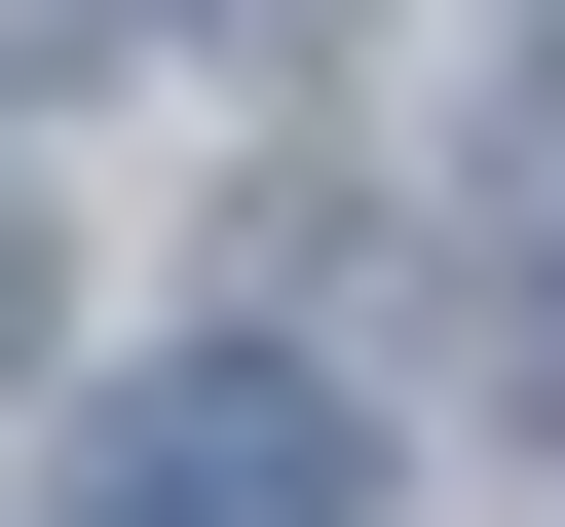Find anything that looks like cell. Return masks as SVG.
I'll list each match as a JSON object with an SVG mask.
<instances>
[{
  "label": "cell",
  "mask_w": 565,
  "mask_h": 527,
  "mask_svg": "<svg viewBox=\"0 0 565 527\" xmlns=\"http://www.w3.org/2000/svg\"><path fill=\"white\" fill-rule=\"evenodd\" d=\"M76 527H377V415H340L302 340H189V377H114Z\"/></svg>",
  "instance_id": "obj_1"
},
{
  "label": "cell",
  "mask_w": 565,
  "mask_h": 527,
  "mask_svg": "<svg viewBox=\"0 0 565 527\" xmlns=\"http://www.w3.org/2000/svg\"><path fill=\"white\" fill-rule=\"evenodd\" d=\"M490 377H527V415H565V76H527V114H490Z\"/></svg>",
  "instance_id": "obj_2"
},
{
  "label": "cell",
  "mask_w": 565,
  "mask_h": 527,
  "mask_svg": "<svg viewBox=\"0 0 565 527\" xmlns=\"http://www.w3.org/2000/svg\"><path fill=\"white\" fill-rule=\"evenodd\" d=\"M0 340H39V226H0Z\"/></svg>",
  "instance_id": "obj_3"
},
{
  "label": "cell",
  "mask_w": 565,
  "mask_h": 527,
  "mask_svg": "<svg viewBox=\"0 0 565 527\" xmlns=\"http://www.w3.org/2000/svg\"><path fill=\"white\" fill-rule=\"evenodd\" d=\"M39 39H76V0H0V76H39Z\"/></svg>",
  "instance_id": "obj_4"
}]
</instances>
